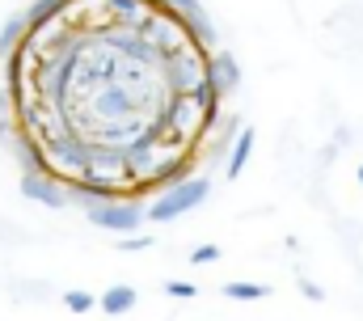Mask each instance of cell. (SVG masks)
I'll use <instances>...</instances> for the list:
<instances>
[{
    "mask_svg": "<svg viewBox=\"0 0 363 321\" xmlns=\"http://www.w3.org/2000/svg\"><path fill=\"white\" fill-rule=\"evenodd\" d=\"M359 186H363V165H359Z\"/></svg>",
    "mask_w": 363,
    "mask_h": 321,
    "instance_id": "15",
    "label": "cell"
},
{
    "mask_svg": "<svg viewBox=\"0 0 363 321\" xmlns=\"http://www.w3.org/2000/svg\"><path fill=\"white\" fill-rule=\"evenodd\" d=\"M254 140H258V131L250 127V123H241V131L233 136V144H228V165H224V173L228 178H241V169H245V160L254 153Z\"/></svg>",
    "mask_w": 363,
    "mask_h": 321,
    "instance_id": "5",
    "label": "cell"
},
{
    "mask_svg": "<svg viewBox=\"0 0 363 321\" xmlns=\"http://www.w3.org/2000/svg\"><path fill=\"white\" fill-rule=\"evenodd\" d=\"M64 305H68L72 313H89L93 305H97V296L85 292V288H68V292H64Z\"/></svg>",
    "mask_w": 363,
    "mask_h": 321,
    "instance_id": "10",
    "label": "cell"
},
{
    "mask_svg": "<svg viewBox=\"0 0 363 321\" xmlns=\"http://www.w3.org/2000/svg\"><path fill=\"white\" fill-rule=\"evenodd\" d=\"M224 296L228 300H262V296H271V288L267 283H224Z\"/></svg>",
    "mask_w": 363,
    "mask_h": 321,
    "instance_id": "9",
    "label": "cell"
},
{
    "mask_svg": "<svg viewBox=\"0 0 363 321\" xmlns=\"http://www.w3.org/2000/svg\"><path fill=\"white\" fill-rule=\"evenodd\" d=\"M17 186H21V195H26L30 203H38V207H51V212H64V207H68L64 186L51 182V178H43V173H21Z\"/></svg>",
    "mask_w": 363,
    "mask_h": 321,
    "instance_id": "3",
    "label": "cell"
},
{
    "mask_svg": "<svg viewBox=\"0 0 363 321\" xmlns=\"http://www.w3.org/2000/svg\"><path fill=\"white\" fill-rule=\"evenodd\" d=\"M207 77L216 80V89L228 97V93H237V85H241V64H237V55L228 51V47H216L211 51V64H207Z\"/></svg>",
    "mask_w": 363,
    "mask_h": 321,
    "instance_id": "4",
    "label": "cell"
},
{
    "mask_svg": "<svg viewBox=\"0 0 363 321\" xmlns=\"http://www.w3.org/2000/svg\"><path fill=\"white\" fill-rule=\"evenodd\" d=\"M97 309H101V313H110V317H123V313H131V309H135V288H127V283H114V288H106V292L97 296Z\"/></svg>",
    "mask_w": 363,
    "mask_h": 321,
    "instance_id": "6",
    "label": "cell"
},
{
    "mask_svg": "<svg viewBox=\"0 0 363 321\" xmlns=\"http://www.w3.org/2000/svg\"><path fill=\"white\" fill-rule=\"evenodd\" d=\"M220 254H224L220 245H199V249H190V262H194V266H207V262H216Z\"/></svg>",
    "mask_w": 363,
    "mask_h": 321,
    "instance_id": "12",
    "label": "cell"
},
{
    "mask_svg": "<svg viewBox=\"0 0 363 321\" xmlns=\"http://www.w3.org/2000/svg\"><path fill=\"white\" fill-rule=\"evenodd\" d=\"M148 245H157V241L148 237V233H131V237H118V249H123V254H135V249H148Z\"/></svg>",
    "mask_w": 363,
    "mask_h": 321,
    "instance_id": "11",
    "label": "cell"
},
{
    "mask_svg": "<svg viewBox=\"0 0 363 321\" xmlns=\"http://www.w3.org/2000/svg\"><path fill=\"white\" fill-rule=\"evenodd\" d=\"M64 4H68V0H34V4L26 9V26H43V21H51Z\"/></svg>",
    "mask_w": 363,
    "mask_h": 321,
    "instance_id": "8",
    "label": "cell"
},
{
    "mask_svg": "<svg viewBox=\"0 0 363 321\" xmlns=\"http://www.w3.org/2000/svg\"><path fill=\"white\" fill-rule=\"evenodd\" d=\"M165 292H169V296H178V300H190L199 288H194V283H186V279H169V283H165Z\"/></svg>",
    "mask_w": 363,
    "mask_h": 321,
    "instance_id": "13",
    "label": "cell"
},
{
    "mask_svg": "<svg viewBox=\"0 0 363 321\" xmlns=\"http://www.w3.org/2000/svg\"><path fill=\"white\" fill-rule=\"evenodd\" d=\"M21 38H26V9H17L13 17H4V26H0V60L13 55Z\"/></svg>",
    "mask_w": 363,
    "mask_h": 321,
    "instance_id": "7",
    "label": "cell"
},
{
    "mask_svg": "<svg viewBox=\"0 0 363 321\" xmlns=\"http://www.w3.org/2000/svg\"><path fill=\"white\" fill-rule=\"evenodd\" d=\"M207 195H211V178L194 173V178H186V182H178V186L152 195L144 220H152V224H169V220H178V216H186V212H194Z\"/></svg>",
    "mask_w": 363,
    "mask_h": 321,
    "instance_id": "1",
    "label": "cell"
},
{
    "mask_svg": "<svg viewBox=\"0 0 363 321\" xmlns=\"http://www.w3.org/2000/svg\"><path fill=\"white\" fill-rule=\"evenodd\" d=\"M300 292H304V296H308L313 305H321V300H325V292H321V288H317L313 279H300Z\"/></svg>",
    "mask_w": 363,
    "mask_h": 321,
    "instance_id": "14",
    "label": "cell"
},
{
    "mask_svg": "<svg viewBox=\"0 0 363 321\" xmlns=\"http://www.w3.org/2000/svg\"><path fill=\"white\" fill-rule=\"evenodd\" d=\"M85 220L93 229H106V233H118V237H131L144 229V203L135 199H118V203H93L85 207Z\"/></svg>",
    "mask_w": 363,
    "mask_h": 321,
    "instance_id": "2",
    "label": "cell"
}]
</instances>
